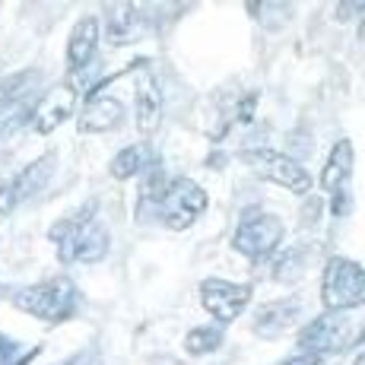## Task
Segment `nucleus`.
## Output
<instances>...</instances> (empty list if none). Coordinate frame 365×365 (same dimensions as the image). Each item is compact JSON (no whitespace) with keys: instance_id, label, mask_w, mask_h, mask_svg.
Returning <instances> with one entry per match:
<instances>
[{"instance_id":"nucleus-17","label":"nucleus","mask_w":365,"mask_h":365,"mask_svg":"<svg viewBox=\"0 0 365 365\" xmlns=\"http://www.w3.org/2000/svg\"><path fill=\"white\" fill-rule=\"evenodd\" d=\"M220 343H222V331H220V327H194V331L185 336V349L191 356L213 353V349H220Z\"/></svg>"},{"instance_id":"nucleus-21","label":"nucleus","mask_w":365,"mask_h":365,"mask_svg":"<svg viewBox=\"0 0 365 365\" xmlns=\"http://www.w3.org/2000/svg\"><path fill=\"white\" fill-rule=\"evenodd\" d=\"M61 365H99V359H96V353H76L73 359H67Z\"/></svg>"},{"instance_id":"nucleus-3","label":"nucleus","mask_w":365,"mask_h":365,"mask_svg":"<svg viewBox=\"0 0 365 365\" xmlns=\"http://www.w3.org/2000/svg\"><path fill=\"white\" fill-rule=\"evenodd\" d=\"M365 299V279L362 267L349 257H334L324 267V279H321V302L327 312H346V308H359Z\"/></svg>"},{"instance_id":"nucleus-10","label":"nucleus","mask_w":365,"mask_h":365,"mask_svg":"<svg viewBox=\"0 0 365 365\" xmlns=\"http://www.w3.org/2000/svg\"><path fill=\"white\" fill-rule=\"evenodd\" d=\"M73 111H76V89L67 86V83H58V86H51L38 102H35L32 128L38 133H51L54 128H61Z\"/></svg>"},{"instance_id":"nucleus-15","label":"nucleus","mask_w":365,"mask_h":365,"mask_svg":"<svg viewBox=\"0 0 365 365\" xmlns=\"http://www.w3.org/2000/svg\"><path fill=\"white\" fill-rule=\"evenodd\" d=\"M140 35L137 26V6L130 4H115L108 6V41L121 45V41H130Z\"/></svg>"},{"instance_id":"nucleus-22","label":"nucleus","mask_w":365,"mask_h":365,"mask_svg":"<svg viewBox=\"0 0 365 365\" xmlns=\"http://www.w3.org/2000/svg\"><path fill=\"white\" fill-rule=\"evenodd\" d=\"M279 365H321V359L318 356H292V359H286Z\"/></svg>"},{"instance_id":"nucleus-18","label":"nucleus","mask_w":365,"mask_h":365,"mask_svg":"<svg viewBox=\"0 0 365 365\" xmlns=\"http://www.w3.org/2000/svg\"><path fill=\"white\" fill-rule=\"evenodd\" d=\"M26 115H29V99H13L6 105H0V140L6 137V133H13L19 128V124L26 121Z\"/></svg>"},{"instance_id":"nucleus-8","label":"nucleus","mask_w":365,"mask_h":365,"mask_svg":"<svg viewBox=\"0 0 365 365\" xmlns=\"http://www.w3.org/2000/svg\"><path fill=\"white\" fill-rule=\"evenodd\" d=\"M200 302L216 321L229 324V321H235L248 308L251 286H238V283H229V279H203Z\"/></svg>"},{"instance_id":"nucleus-13","label":"nucleus","mask_w":365,"mask_h":365,"mask_svg":"<svg viewBox=\"0 0 365 365\" xmlns=\"http://www.w3.org/2000/svg\"><path fill=\"white\" fill-rule=\"evenodd\" d=\"M99 19L96 16H83L80 23L73 26V35H70V45H67V64L70 67H83L89 64V58L96 54L99 48Z\"/></svg>"},{"instance_id":"nucleus-14","label":"nucleus","mask_w":365,"mask_h":365,"mask_svg":"<svg viewBox=\"0 0 365 365\" xmlns=\"http://www.w3.org/2000/svg\"><path fill=\"white\" fill-rule=\"evenodd\" d=\"M349 172H353V143L340 140V143L334 146L331 159H327L324 172H321V187H324V191H336V187L349 178Z\"/></svg>"},{"instance_id":"nucleus-12","label":"nucleus","mask_w":365,"mask_h":365,"mask_svg":"<svg viewBox=\"0 0 365 365\" xmlns=\"http://www.w3.org/2000/svg\"><path fill=\"white\" fill-rule=\"evenodd\" d=\"M124 118V105L115 96H89L80 115V130H115Z\"/></svg>"},{"instance_id":"nucleus-20","label":"nucleus","mask_w":365,"mask_h":365,"mask_svg":"<svg viewBox=\"0 0 365 365\" xmlns=\"http://www.w3.org/2000/svg\"><path fill=\"white\" fill-rule=\"evenodd\" d=\"M32 73H16V76H4L0 80V105L13 102V99H23L26 96V86H29Z\"/></svg>"},{"instance_id":"nucleus-9","label":"nucleus","mask_w":365,"mask_h":365,"mask_svg":"<svg viewBox=\"0 0 365 365\" xmlns=\"http://www.w3.org/2000/svg\"><path fill=\"white\" fill-rule=\"evenodd\" d=\"M51 172H54V156L48 153V156H41L38 163L26 165L16 178L4 181V185H0V213H10V210H16L23 200L35 197V194L48 185Z\"/></svg>"},{"instance_id":"nucleus-19","label":"nucleus","mask_w":365,"mask_h":365,"mask_svg":"<svg viewBox=\"0 0 365 365\" xmlns=\"http://www.w3.org/2000/svg\"><path fill=\"white\" fill-rule=\"evenodd\" d=\"M143 153H146L143 146H124L115 156V163H111V175L115 178H133L140 172V165H143Z\"/></svg>"},{"instance_id":"nucleus-2","label":"nucleus","mask_w":365,"mask_h":365,"mask_svg":"<svg viewBox=\"0 0 365 365\" xmlns=\"http://www.w3.org/2000/svg\"><path fill=\"white\" fill-rule=\"evenodd\" d=\"M13 305L19 312L32 314V318H41V321H64L70 318L76 305V289L73 283L64 277H54V279H45V283H35V286H23V289L13 292Z\"/></svg>"},{"instance_id":"nucleus-16","label":"nucleus","mask_w":365,"mask_h":365,"mask_svg":"<svg viewBox=\"0 0 365 365\" xmlns=\"http://www.w3.org/2000/svg\"><path fill=\"white\" fill-rule=\"evenodd\" d=\"M296 314H299V302H277V305H267L257 314L255 327L257 334H279L289 327V321H296Z\"/></svg>"},{"instance_id":"nucleus-1","label":"nucleus","mask_w":365,"mask_h":365,"mask_svg":"<svg viewBox=\"0 0 365 365\" xmlns=\"http://www.w3.org/2000/svg\"><path fill=\"white\" fill-rule=\"evenodd\" d=\"M51 238L58 245L61 261L67 264H96L108 251V232L96 216V207H83L61 220L51 229Z\"/></svg>"},{"instance_id":"nucleus-5","label":"nucleus","mask_w":365,"mask_h":365,"mask_svg":"<svg viewBox=\"0 0 365 365\" xmlns=\"http://www.w3.org/2000/svg\"><path fill=\"white\" fill-rule=\"evenodd\" d=\"M279 238H283V222L277 216L264 213V210H251L242 222H238L235 235H232V248L242 251L251 261H261V257H270L277 251Z\"/></svg>"},{"instance_id":"nucleus-11","label":"nucleus","mask_w":365,"mask_h":365,"mask_svg":"<svg viewBox=\"0 0 365 365\" xmlns=\"http://www.w3.org/2000/svg\"><path fill=\"white\" fill-rule=\"evenodd\" d=\"M163 121V93L150 73L137 76V130L153 133Z\"/></svg>"},{"instance_id":"nucleus-24","label":"nucleus","mask_w":365,"mask_h":365,"mask_svg":"<svg viewBox=\"0 0 365 365\" xmlns=\"http://www.w3.org/2000/svg\"><path fill=\"white\" fill-rule=\"evenodd\" d=\"M353 365H362V356H356V362Z\"/></svg>"},{"instance_id":"nucleus-4","label":"nucleus","mask_w":365,"mask_h":365,"mask_svg":"<svg viewBox=\"0 0 365 365\" xmlns=\"http://www.w3.org/2000/svg\"><path fill=\"white\" fill-rule=\"evenodd\" d=\"M203 210H207V194H203V187L191 178L168 181L163 187V194H159V216H163V222L168 229H175V232L194 226Z\"/></svg>"},{"instance_id":"nucleus-23","label":"nucleus","mask_w":365,"mask_h":365,"mask_svg":"<svg viewBox=\"0 0 365 365\" xmlns=\"http://www.w3.org/2000/svg\"><path fill=\"white\" fill-rule=\"evenodd\" d=\"M13 353H16V343H10V340H4V336H0V362H6Z\"/></svg>"},{"instance_id":"nucleus-7","label":"nucleus","mask_w":365,"mask_h":365,"mask_svg":"<svg viewBox=\"0 0 365 365\" xmlns=\"http://www.w3.org/2000/svg\"><path fill=\"white\" fill-rule=\"evenodd\" d=\"M349 334H353V324L346 318H340V314L327 312L299 334V349L305 356H318L321 359L324 353H336V349L346 346Z\"/></svg>"},{"instance_id":"nucleus-6","label":"nucleus","mask_w":365,"mask_h":365,"mask_svg":"<svg viewBox=\"0 0 365 365\" xmlns=\"http://www.w3.org/2000/svg\"><path fill=\"white\" fill-rule=\"evenodd\" d=\"M245 159H248V165L255 168L261 178L273 181V185H283V187H289V191H296V194L312 191V175H308L296 159L283 156V153L255 150V153H248Z\"/></svg>"}]
</instances>
